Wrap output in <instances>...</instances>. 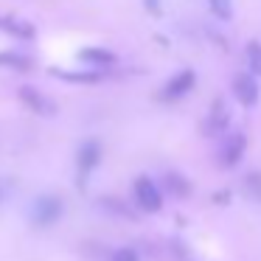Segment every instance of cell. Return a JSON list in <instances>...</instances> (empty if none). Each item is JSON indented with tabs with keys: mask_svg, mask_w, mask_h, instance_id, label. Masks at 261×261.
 Here are the masks:
<instances>
[{
	"mask_svg": "<svg viewBox=\"0 0 261 261\" xmlns=\"http://www.w3.org/2000/svg\"><path fill=\"white\" fill-rule=\"evenodd\" d=\"M194 82H197V73L188 70V68L180 70V73H174L163 85V90H160V101H180V98H186L188 93L194 90Z\"/></svg>",
	"mask_w": 261,
	"mask_h": 261,
	"instance_id": "3957f363",
	"label": "cell"
},
{
	"mask_svg": "<svg viewBox=\"0 0 261 261\" xmlns=\"http://www.w3.org/2000/svg\"><path fill=\"white\" fill-rule=\"evenodd\" d=\"M0 68L31 70V68H34V59H31L29 54H20V51H0Z\"/></svg>",
	"mask_w": 261,
	"mask_h": 261,
	"instance_id": "8fae6325",
	"label": "cell"
},
{
	"mask_svg": "<svg viewBox=\"0 0 261 261\" xmlns=\"http://www.w3.org/2000/svg\"><path fill=\"white\" fill-rule=\"evenodd\" d=\"M227 126H230V107H227L225 98H216L208 110V118H205V135L208 138L225 135Z\"/></svg>",
	"mask_w": 261,
	"mask_h": 261,
	"instance_id": "5b68a950",
	"label": "cell"
},
{
	"mask_svg": "<svg viewBox=\"0 0 261 261\" xmlns=\"http://www.w3.org/2000/svg\"><path fill=\"white\" fill-rule=\"evenodd\" d=\"M79 62L85 65V68H113L115 62H118V57H115L113 51H107V48H98V45H90V48H82L79 51Z\"/></svg>",
	"mask_w": 261,
	"mask_h": 261,
	"instance_id": "ba28073f",
	"label": "cell"
},
{
	"mask_svg": "<svg viewBox=\"0 0 261 261\" xmlns=\"http://www.w3.org/2000/svg\"><path fill=\"white\" fill-rule=\"evenodd\" d=\"M132 194H135V205L141 211H146V214H158L163 208V191L158 188V182L152 177L146 174L138 177L135 186H132Z\"/></svg>",
	"mask_w": 261,
	"mask_h": 261,
	"instance_id": "6da1fadb",
	"label": "cell"
},
{
	"mask_svg": "<svg viewBox=\"0 0 261 261\" xmlns=\"http://www.w3.org/2000/svg\"><path fill=\"white\" fill-rule=\"evenodd\" d=\"M29 216H31V222H34L37 227L57 225L59 216H62V199L54 197V194H42V197H37L34 202H31Z\"/></svg>",
	"mask_w": 261,
	"mask_h": 261,
	"instance_id": "7a4b0ae2",
	"label": "cell"
},
{
	"mask_svg": "<svg viewBox=\"0 0 261 261\" xmlns=\"http://www.w3.org/2000/svg\"><path fill=\"white\" fill-rule=\"evenodd\" d=\"M244 149H247L244 132H230V135L225 132V141H222V146H219V166L233 169V166L244 158Z\"/></svg>",
	"mask_w": 261,
	"mask_h": 261,
	"instance_id": "277c9868",
	"label": "cell"
},
{
	"mask_svg": "<svg viewBox=\"0 0 261 261\" xmlns=\"http://www.w3.org/2000/svg\"><path fill=\"white\" fill-rule=\"evenodd\" d=\"M17 93H20V101H23L31 113H37V115H54L57 113V104H54L42 90H37L34 85H23Z\"/></svg>",
	"mask_w": 261,
	"mask_h": 261,
	"instance_id": "8992f818",
	"label": "cell"
},
{
	"mask_svg": "<svg viewBox=\"0 0 261 261\" xmlns=\"http://www.w3.org/2000/svg\"><path fill=\"white\" fill-rule=\"evenodd\" d=\"M146 6H149V12H158V0H146Z\"/></svg>",
	"mask_w": 261,
	"mask_h": 261,
	"instance_id": "ac0fdd59",
	"label": "cell"
},
{
	"mask_svg": "<svg viewBox=\"0 0 261 261\" xmlns=\"http://www.w3.org/2000/svg\"><path fill=\"white\" fill-rule=\"evenodd\" d=\"M54 76H59V79L62 82H82V85H96L98 79H101V73H98V70H87V73H82V70H73V73H70V70H54Z\"/></svg>",
	"mask_w": 261,
	"mask_h": 261,
	"instance_id": "7c38bea8",
	"label": "cell"
},
{
	"mask_svg": "<svg viewBox=\"0 0 261 261\" xmlns=\"http://www.w3.org/2000/svg\"><path fill=\"white\" fill-rule=\"evenodd\" d=\"M0 29L9 31V34H14L17 40H34V37H37L34 25L25 23V20H20V17H3V20H0Z\"/></svg>",
	"mask_w": 261,
	"mask_h": 261,
	"instance_id": "30bf717a",
	"label": "cell"
},
{
	"mask_svg": "<svg viewBox=\"0 0 261 261\" xmlns=\"http://www.w3.org/2000/svg\"><path fill=\"white\" fill-rule=\"evenodd\" d=\"M163 186L169 188V191L174 194V197H186V194L191 191V186H188V180H186V177L174 174V171H171V174H166V177H163Z\"/></svg>",
	"mask_w": 261,
	"mask_h": 261,
	"instance_id": "4fadbf2b",
	"label": "cell"
},
{
	"mask_svg": "<svg viewBox=\"0 0 261 261\" xmlns=\"http://www.w3.org/2000/svg\"><path fill=\"white\" fill-rule=\"evenodd\" d=\"M98 160H101V146H98L96 141H87L82 143L79 154H76V166H79V177H82V186H85L87 174H90L93 169L98 166Z\"/></svg>",
	"mask_w": 261,
	"mask_h": 261,
	"instance_id": "9c48e42d",
	"label": "cell"
},
{
	"mask_svg": "<svg viewBox=\"0 0 261 261\" xmlns=\"http://www.w3.org/2000/svg\"><path fill=\"white\" fill-rule=\"evenodd\" d=\"M244 57H247V68L253 76H261V42H247V51H244Z\"/></svg>",
	"mask_w": 261,
	"mask_h": 261,
	"instance_id": "9a60e30c",
	"label": "cell"
},
{
	"mask_svg": "<svg viewBox=\"0 0 261 261\" xmlns=\"http://www.w3.org/2000/svg\"><path fill=\"white\" fill-rule=\"evenodd\" d=\"M208 9L219 20H230L233 17V0H208Z\"/></svg>",
	"mask_w": 261,
	"mask_h": 261,
	"instance_id": "2e32d148",
	"label": "cell"
},
{
	"mask_svg": "<svg viewBox=\"0 0 261 261\" xmlns=\"http://www.w3.org/2000/svg\"><path fill=\"white\" fill-rule=\"evenodd\" d=\"M244 197L253 199V202H261V171H250L244 177Z\"/></svg>",
	"mask_w": 261,
	"mask_h": 261,
	"instance_id": "5bb4252c",
	"label": "cell"
},
{
	"mask_svg": "<svg viewBox=\"0 0 261 261\" xmlns=\"http://www.w3.org/2000/svg\"><path fill=\"white\" fill-rule=\"evenodd\" d=\"M110 261H141V255H138L135 247H118L110 255Z\"/></svg>",
	"mask_w": 261,
	"mask_h": 261,
	"instance_id": "e0dca14e",
	"label": "cell"
},
{
	"mask_svg": "<svg viewBox=\"0 0 261 261\" xmlns=\"http://www.w3.org/2000/svg\"><path fill=\"white\" fill-rule=\"evenodd\" d=\"M233 96H236V101L242 104V107H255L258 104V82H255L253 73H239L236 79H233Z\"/></svg>",
	"mask_w": 261,
	"mask_h": 261,
	"instance_id": "52a82bcc",
	"label": "cell"
}]
</instances>
